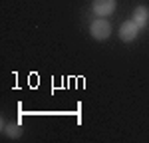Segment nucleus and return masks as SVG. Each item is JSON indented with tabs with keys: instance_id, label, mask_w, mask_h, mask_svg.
Wrapping results in <instances>:
<instances>
[{
	"instance_id": "3",
	"label": "nucleus",
	"mask_w": 149,
	"mask_h": 143,
	"mask_svg": "<svg viewBox=\"0 0 149 143\" xmlns=\"http://www.w3.org/2000/svg\"><path fill=\"white\" fill-rule=\"evenodd\" d=\"M117 8V2L115 0H93L92 2V10L97 18H107L111 16Z\"/></svg>"
},
{
	"instance_id": "1",
	"label": "nucleus",
	"mask_w": 149,
	"mask_h": 143,
	"mask_svg": "<svg viewBox=\"0 0 149 143\" xmlns=\"http://www.w3.org/2000/svg\"><path fill=\"white\" fill-rule=\"evenodd\" d=\"M90 34H92L93 40L97 42H103L111 36V24L107 22L105 18H95L92 24H90Z\"/></svg>"
},
{
	"instance_id": "2",
	"label": "nucleus",
	"mask_w": 149,
	"mask_h": 143,
	"mask_svg": "<svg viewBox=\"0 0 149 143\" xmlns=\"http://www.w3.org/2000/svg\"><path fill=\"white\" fill-rule=\"evenodd\" d=\"M139 32H141V28H139L137 24L133 22V20H125V22L119 26V32H117V36H119V40L121 42H133V40H137Z\"/></svg>"
},
{
	"instance_id": "5",
	"label": "nucleus",
	"mask_w": 149,
	"mask_h": 143,
	"mask_svg": "<svg viewBox=\"0 0 149 143\" xmlns=\"http://www.w3.org/2000/svg\"><path fill=\"white\" fill-rule=\"evenodd\" d=\"M4 133L10 137V139H18L20 137V125L18 123H10V125H4Z\"/></svg>"
},
{
	"instance_id": "4",
	"label": "nucleus",
	"mask_w": 149,
	"mask_h": 143,
	"mask_svg": "<svg viewBox=\"0 0 149 143\" xmlns=\"http://www.w3.org/2000/svg\"><path fill=\"white\" fill-rule=\"evenodd\" d=\"M131 20L137 24L139 28H145L149 22V8L147 6H143V4H139L133 8V14H131Z\"/></svg>"
}]
</instances>
